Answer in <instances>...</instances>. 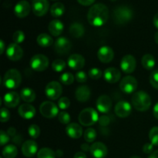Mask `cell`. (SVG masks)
Instances as JSON below:
<instances>
[{
    "mask_svg": "<svg viewBox=\"0 0 158 158\" xmlns=\"http://www.w3.org/2000/svg\"><path fill=\"white\" fill-rule=\"evenodd\" d=\"M66 63H65V61H63V60H60V59H58V60H56L52 62V69H53L55 72L60 73V72H62V71L66 68Z\"/></svg>",
    "mask_w": 158,
    "mask_h": 158,
    "instance_id": "obj_36",
    "label": "cell"
},
{
    "mask_svg": "<svg viewBox=\"0 0 158 158\" xmlns=\"http://www.w3.org/2000/svg\"><path fill=\"white\" fill-rule=\"evenodd\" d=\"M20 97L23 101L26 103H32L35 100L36 94L32 89L29 87L23 88L20 92Z\"/></svg>",
    "mask_w": 158,
    "mask_h": 158,
    "instance_id": "obj_28",
    "label": "cell"
},
{
    "mask_svg": "<svg viewBox=\"0 0 158 158\" xmlns=\"http://www.w3.org/2000/svg\"><path fill=\"white\" fill-rule=\"evenodd\" d=\"M60 80L63 85L69 86L74 82V76L71 73H64L60 76Z\"/></svg>",
    "mask_w": 158,
    "mask_h": 158,
    "instance_id": "obj_35",
    "label": "cell"
},
{
    "mask_svg": "<svg viewBox=\"0 0 158 158\" xmlns=\"http://www.w3.org/2000/svg\"><path fill=\"white\" fill-rule=\"evenodd\" d=\"M133 10L127 6H117L113 12V19L117 25H125L133 18Z\"/></svg>",
    "mask_w": 158,
    "mask_h": 158,
    "instance_id": "obj_3",
    "label": "cell"
},
{
    "mask_svg": "<svg viewBox=\"0 0 158 158\" xmlns=\"http://www.w3.org/2000/svg\"><path fill=\"white\" fill-rule=\"evenodd\" d=\"M97 57L99 60L103 63H109L114 57V52L111 47L108 46H103L97 51Z\"/></svg>",
    "mask_w": 158,
    "mask_h": 158,
    "instance_id": "obj_15",
    "label": "cell"
},
{
    "mask_svg": "<svg viewBox=\"0 0 158 158\" xmlns=\"http://www.w3.org/2000/svg\"><path fill=\"white\" fill-rule=\"evenodd\" d=\"M9 140H10V137L9 136V134L3 131H0V144L1 146L6 145Z\"/></svg>",
    "mask_w": 158,
    "mask_h": 158,
    "instance_id": "obj_46",
    "label": "cell"
},
{
    "mask_svg": "<svg viewBox=\"0 0 158 158\" xmlns=\"http://www.w3.org/2000/svg\"><path fill=\"white\" fill-rule=\"evenodd\" d=\"M111 1H116V0H111Z\"/></svg>",
    "mask_w": 158,
    "mask_h": 158,
    "instance_id": "obj_61",
    "label": "cell"
},
{
    "mask_svg": "<svg viewBox=\"0 0 158 158\" xmlns=\"http://www.w3.org/2000/svg\"><path fill=\"white\" fill-rule=\"evenodd\" d=\"M149 139L154 146H158V127H154L149 133Z\"/></svg>",
    "mask_w": 158,
    "mask_h": 158,
    "instance_id": "obj_37",
    "label": "cell"
},
{
    "mask_svg": "<svg viewBox=\"0 0 158 158\" xmlns=\"http://www.w3.org/2000/svg\"><path fill=\"white\" fill-rule=\"evenodd\" d=\"M72 49V43L70 40L66 37H59L54 43V50L59 55L67 54Z\"/></svg>",
    "mask_w": 158,
    "mask_h": 158,
    "instance_id": "obj_10",
    "label": "cell"
},
{
    "mask_svg": "<svg viewBox=\"0 0 158 158\" xmlns=\"http://www.w3.org/2000/svg\"><path fill=\"white\" fill-rule=\"evenodd\" d=\"M38 151V144L35 140H28L22 146V153L26 157H32Z\"/></svg>",
    "mask_w": 158,
    "mask_h": 158,
    "instance_id": "obj_21",
    "label": "cell"
},
{
    "mask_svg": "<svg viewBox=\"0 0 158 158\" xmlns=\"http://www.w3.org/2000/svg\"><path fill=\"white\" fill-rule=\"evenodd\" d=\"M63 29H64L63 23L59 19L52 20L48 26L49 33L52 36H60L63 33Z\"/></svg>",
    "mask_w": 158,
    "mask_h": 158,
    "instance_id": "obj_26",
    "label": "cell"
},
{
    "mask_svg": "<svg viewBox=\"0 0 158 158\" xmlns=\"http://www.w3.org/2000/svg\"><path fill=\"white\" fill-rule=\"evenodd\" d=\"M103 78L107 83H116L121 78V73L115 67L106 68L103 72Z\"/></svg>",
    "mask_w": 158,
    "mask_h": 158,
    "instance_id": "obj_20",
    "label": "cell"
},
{
    "mask_svg": "<svg viewBox=\"0 0 158 158\" xmlns=\"http://www.w3.org/2000/svg\"><path fill=\"white\" fill-rule=\"evenodd\" d=\"M66 133L73 139H79L83 135V128L77 123H70L66 126Z\"/></svg>",
    "mask_w": 158,
    "mask_h": 158,
    "instance_id": "obj_24",
    "label": "cell"
},
{
    "mask_svg": "<svg viewBox=\"0 0 158 158\" xmlns=\"http://www.w3.org/2000/svg\"><path fill=\"white\" fill-rule=\"evenodd\" d=\"M18 113L22 118L26 119V120H30L35 117L36 111L32 105L29 104V103H24V104L20 105L18 109Z\"/></svg>",
    "mask_w": 158,
    "mask_h": 158,
    "instance_id": "obj_23",
    "label": "cell"
},
{
    "mask_svg": "<svg viewBox=\"0 0 158 158\" xmlns=\"http://www.w3.org/2000/svg\"><path fill=\"white\" fill-rule=\"evenodd\" d=\"M75 79L78 83H86L87 81V75L84 71H78L76 73Z\"/></svg>",
    "mask_w": 158,
    "mask_h": 158,
    "instance_id": "obj_44",
    "label": "cell"
},
{
    "mask_svg": "<svg viewBox=\"0 0 158 158\" xmlns=\"http://www.w3.org/2000/svg\"><path fill=\"white\" fill-rule=\"evenodd\" d=\"M98 113L94 108H85L80 113L78 120L80 124L85 127H90L98 122Z\"/></svg>",
    "mask_w": 158,
    "mask_h": 158,
    "instance_id": "obj_5",
    "label": "cell"
},
{
    "mask_svg": "<svg viewBox=\"0 0 158 158\" xmlns=\"http://www.w3.org/2000/svg\"><path fill=\"white\" fill-rule=\"evenodd\" d=\"M1 158H2V157H1Z\"/></svg>",
    "mask_w": 158,
    "mask_h": 158,
    "instance_id": "obj_62",
    "label": "cell"
},
{
    "mask_svg": "<svg viewBox=\"0 0 158 158\" xmlns=\"http://www.w3.org/2000/svg\"><path fill=\"white\" fill-rule=\"evenodd\" d=\"M6 45L3 40H0V53L3 54L4 51L6 50Z\"/></svg>",
    "mask_w": 158,
    "mask_h": 158,
    "instance_id": "obj_52",
    "label": "cell"
},
{
    "mask_svg": "<svg viewBox=\"0 0 158 158\" xmlns=\"http://www.w3.org/2000/svg\"><path fill=\"white\" fill-rule=\"evenodd\" d=\"M21 83V73L17 69H11L5 73L3 77V84L8 89H17L20 86Z\"/></svg>",
    "mask_w": 158,
    "mask_h": 158,
    "instance_id": "obj_4",
    "label": "cell"
},
{
    "mask_svg": "<svg viewBox=\"0 0 158 158\" xmlns=\"http://www.w3.org/2000/svg\"><path fill=\"white\" fill-rule=\"evenodd\" d=\"M20 95H19L18 93L10 91L6 94L3 97V103L6 107L14 108L19 105L20 102Z\"/></svg>",
    "mask_w": 158,
    "mask_h": 158,
    "instance_id": "obj_22",
    "label": "cell"
},
{
    "mask_svg": "<svg viewBox=\"0 0 158 158\" xmlns=\"http://www.w3.org/2000/svg\"><path fill=\"white\" fill-rule=\"evenodd\" d=\"M49 4L48 0H33L32 2V9L36 16H43L47 13Z\"/></svg>",
    "mask_w": 158,
    "mask_h": 158,
    "instance_id": "obj_13",
    "label": "cell"
},
{
    "mask_svg": "<svg viewBox=\"0 0 158 158\" xmlns=\"http://www.w3.org/2000/svg\"><path fill=\"white\" fill-rule=\"evenodd\" d=\"M81 150L83 151H84V152H86V151H90V146H89V145L87 144L86 143H83V144L81 145Z\"/></svg>",
    "mask_w": 158,
    "mask_h": 158,
    "instance_id": "obj_51",
    "label": "cell"
},
{
    "mask_svg": "<svg viewBox=\"0 0 158 158\" xmlns=\"http://www.w3.org/2000/svg\"><path fill=\"white\" fill-rule=\"evenodd\" d=\"M18 154V149L13 144L5 147L2 150V156L4 158H15Z\"/></svg>",
    "mask_w": 158,
    "mask_h": 158,
    "instance_id": "obj_32",
    "label": "cell"
},
{
    "mask_svg": "<svg viewBox=\"0 0 158 158\" xmlns=\"http://www.w3.org/2000/svg\"><path fill=\"white\" fill-rule=\"evenodd\" d=\"M29 65L33 70L42 72L46 70L49 66V59L43 54H36L31 58Z\"/></svg>",
    "mask_w": 158,
    "mask_h": 158,
    "instance_id": "obj_6",
    "label": "cell"
},
{
    "mask_svg": "<svg viewBox=\"0 0 158 158\" xmlns=\"http://www.w3.org/2000/svg\"><path fill=\"white\" fill-rule=\"evenodd\" d=\"M109 19V9L103 3H97L91 6L87 13V19L94 26H102Z\"/></svg>",
    "mask_w": 158,
    "mask_h": 158,
    "instance_id": "obj_1",
    "label": "cell"
},
{
    "mask_svg": "<svg viewBox=\"0 0 158 158\" xmlns=\"http://www.w3.org/2000/svg\"><path fill=\"white\" fill-rule=\"evenodd\" d=\"M131 102L137 110L140 112L147 111L151 106V97L145 91H138L133 94Z\"/></svg>",
    "mask_w": 158,
    "mask_h": 158,
    "instance_id": "obj_2",
    "label": "cell"
},
{
    "mask_svg": "<svg viewBox=\"0 0 158 158\" xmlns=\"http://www.w3.org/2000/svg\"><path fill=\"white\" fill-rule=\"evenodd\" d=\"M153 23H154V26H155L157 29H158V12L154 15V19H153Z\"/></svg>",
    "mask_w": 158,
    "mask_h": 158,
    "instance_id": "obj_56",
    "label": "cell"
},
{
    "mask_svg": "<svg viewBox=\"0 0 158 158\" xmlns=\"http://www.w3.org/2000/svg\"><path fill=\"white\" fill-rule=\"evenodd\" d=\"M10 119V113L6 108H2L1 114H0V120L2 123L7 122Z\"/></svg>",
    "mask_w": 158,
    "mask_h": 158,
    "instance_id": "obj_45",
    "label": "cell"
},
{
    "mask_svg": "<svg viewBox=\"0 0 158 158\" xmlns=\"http://www.w3.org/2000/svg\"><path fill=\"white\" fill-rule=\"evenodd\" d=\"M99 124L102 127H106L107 125L110 124V119L109 117L107 116H100L99 117Z\"/></svg>",
    "mask_w": 158,
    "mask_h": 158,
    "instance_id": "obj_47",
    "label": "cell"
},
{
    "mask_svg": "<svg viewBox=\"0 0 158 158\" xmlns=\"http://www.w3.org/2000/svg\"><path fill=\"white\" fill-rule=\"evenodd\" d=\"M120 88L122 92L127 94H131L135 92L137 88V81L135 77L132 76H127L123 77L120 83Z\"/></svg>",
    "mask_w": 158,
    "mask_h": 158,
    "instance_id": "obj_9",
    "label": "cell"
},
{
    "mask_svg": "<svg viewBox=\"0 0 158 158\" xmlns=\"http://www.w3.org/2000/svg\"><path fill=\"white\" fill-rule=\"evenodd\" d=\"M150 83L153 87L158 89V69L151 73L150 76Z\"/></svg>",
    "mask_w": 158,
    "mask_h": 158,
    "instance_id": "obj_43",
    "label": "cell"
},
{
    "mask_svg": "<svg viewBox=\"0 0 158 158\" xmlns=\"http://www.w3.org/2000/svg\"><path fill=\"white\" fill-rule=\"evenodd\" d=\"M68 66L73 70H80L84 66L85 59L80 54H72L68 58Z\"/></svg>",
    "mask_w": 158,
    "mask_h": 158,
    "instance_id": "obj_19",
    "label": "cell"
},
{
    "mask_svg": "<svg viewBox=\"0 0 158 158\" xmlns=\"http://www.w3.org/2000/svg\"><path fill=\"white\" fill-rule=\"evenodd\" d=\"M6 56L11 61H18L23 57V50L19 45L12 43L6 49Z\"/></svg>",
    "mask_w": 158,
    "mask_h": 158,
    "instance_id": "obj_12",
    "label": "cell"
},
{
    "mask_svg": "<svg viewBox=\"0 0 158 158\" xmlns=\"http://www.w3.org/2000/svg\"><path fill=\"white\" fill-rule=\"evenodd\" d=\"M103 73L100 69H97V68H92L89 70L88 72V75L90 77L92 80H97L99 79H100L102 77V75H103Z\"/></svg>",
    "mask_w": 158,
    "mask_h": 158,
    "instance_id": "obj_41",
    "label": "cell"
},
{
    "mask_svg": "<svg viewBox=\"0 0 158 158\" xmlns=\"http://www.w3.org/2000/svg\"><path fill=\"white\" fill-rule=\"evenodd\" d=\"M58 120L62 124L68 125L70 123V115L66 111H61L59 113Z\"/></svg>",
    "mask_w": 158,
    "mask_h": 158,
    "instance_id": "obj_40",
    "label": "cell"
},
{
    "mask_svg": "<svg viewBox=\"0 0 158 158\" xmlns=\"http://www.w3.org/2000/svg\"><path fill=\"white\" fill-rule=\"evenodd\" d=\"M89 152L95 158H105L107 155L108 150L104 143L101 142H95L90 146Z\"/></svg>",
    "mask_w": 158,
    "mask_h": 158,
    "instance_id": "obj_17",
    "label": "cell"
},
{
    "mask_svg": "<svg viewBox=\"0 0 158 158\" xmlns=\"http://www.w3.org/2000/svg\"><path fill=\"white\" fill-rule=\"evenodd\" d=\"M69 106H70V100H69L67 97H61V98L59 100L58 106L60 109L64 110L68 109V108L69 107Z\"/></svg>",
    "mask_w": 158,
    "mask_h": 158,
    "instance_id": "obj_42",
    "label": "cell"
},
{
    "mask_svg": "<svg viewBox=\"0 0 158 158\" xmlns=\"http://www.w3.org/2000/svg\"><path fill=\"white\" fill-rule=\"evenodd\" d=\"M73 158H86V155L83 152H77L75 154Z\"/></svg>",
    "mask_w": 158,
    "mask_h": 158,
    "instance_id": "obj_54",
    "label": "cell"
},
{
    "mask_svg": "<svg viewBox=\"0 0 158 158\" xmlns=\"http://www.w3.org/2000/svg\"><path fill=\"white\" fill-rule=\"evenodd\" d=\"M25 38H26L25 33L21 30H17L16 32H14L13 35H12V40H13L14 43H16V44H20V43H23Z\"/></svg>",
    "mask_w": 158,
    "mask_h": 158,
    "instance_id": "obj_39",
    "label": "cell"
},
{
    "mask_svg": "<svg viewBox=\"0 0 158 158\" xmlns=\"http://www.w3.org/2000/svg\"><path fill=\"white\" fill-rule=\"evenodd\" d=\"M78 1V2L80 3V4L83 5V6H90V5H92L93 3L95 2V0H77Z\"/></svg>",
    "mask_w": 158,
    "mask_h": 158,
    "instance_id": "obj_49",
    "label": "cell"
},
{
    "mask_svg": "<svg viewBox=\"0 0 158 158\" xmlns=\"http://www.w3.org/2000/svg\"><path fill=\"white\" fill-rule=\"evenodd\" d=\"M36 42L41 47H49L54 43L53 39L46 33H41L37 36Z\"/></svg>",
    "mask_w": 158,
    "mask_h": 158,
    "instance_id": "obj_29",
    "label": "cell"
},
{
    "mask_svg": "<svg viewBox=\"0 0 158 158\" xmlns=\"http://www.w3.org/2000/svg\"><path fill=\"white\" fill-rule=\"evenodd\" d=\"M97 109L102 114H106L112 108V100L107 95H102L97 100Z\"/></svg>",
    "mask_w": 158,
    "mask_h": 158,
    "instance_id": "obj_16",
    "label": "cell"
},
{
    "mask_svg": "<svg viewBox=\"0 0 158 158\" xmlns=\"http://www.w3.org/2000/svg\"><path fill=\"white\" fill-rule=\"evenodd\" d=\"M155 58L151 54H145L141 59V64L144 69L151 70L155 66Z\"/></svg>",
    "mask_w": 158,
    "mask_h": 158,
    "instance_id": "obj_30",
    "label": "cell"
},
{
    "mask_svg": "<svg viewBox=\"0 0 158 158\" xmlns=\"http://www.w3.org/2000/svg\"><path fill=\"white\" fill-rule=\"evenodd\" d=\"M65 12V6L62 2H56L51 6L50 13L55 18H58L63 15Z\"/></svg>",
    "mask_w": 158,
    "mask_h": 158,
    "instance_id": "obj_31",
    "label": "cell"
},
{
    "mask_svg": "<svg viewBox=\"0 0 158 158\" xmlns=\"http://www.w3.org/2000/svg\"><path fill=\"white\" fill-rule=\"evenodd\" d=\"M148 158H158V150L157 151H154L152 154H150V156Z\"/></svg>",
    "mask_w": 158,
    "mask_h": 158,
    "instance_id": "obj_57",
    "label": "cell"
},
{
    "mask_svg": "<svg viewBox=\"0 0 158 158\" xmlns=\"http://www.w3.org/2000/svg\"><path fill=\"white\" fill-rule=\"evenodd\" d=\"M154 40H155L156 43L158 44V31L157 32H156L155 35H154Z\"/></svg>",
    "mask_w": 158,
    "mask_h": 158,
    "instance_id": "obj_59",
    "label": "cell"
},
{
    "mask_svg": "<svg viewBox=\"0 0 158 158\" xmlns=\"http://www.w3.org/2000/svg\"><path fill=\"white\" fill-rule=\"evenodd\" d=\"M154 145L152 143H147L143 145V151L144 154H151L154 152Z\"/></svg>",
    "mask_w": 158,
    "mask_h": 158,
    "instance_id": "obj_48",
    "label": "cell"
},
{
    "mask_svg": "<svg viewBox=\"0 0 158 158\" xmlns=\"http://www.w3.org/2000/svg\"><path fill=\"white\" fill-rule=\"evenodd\" d=\"M31 10V6L29 2L26 0H21L18 2L14 8L15 15L19 18H25L29 14Z\"/></svg>",
    "mask_w": 158,
    "mask_h": 158,
    "instance_id": "obj_18",
    "label": "cell"
},
{
    "mask_svg": "<svg viewBox=\"0 0 158 158\" xmlns=\"http://www.w3.org/2000/svg\"><path fill=\"white\" fill-rule=\"evenodd\" d=\"M114 111H115L116 115L120 118H126V117H129L130 114H131L132 106L127 101L121 100L116 104Z\"/></svg>",
    "mask_w": 158,
    "mask_h": 158,
    "instance_id": "obj_14",
    "label": "cell"
},
{
    "mask_svg": "<svg viewBox=\"0 0 158 158\" xmlns=\"http://www.w3.org/2000/svg\"><path fill=\"white\" fill-rule=\"evenodd\" d=\"M153 114H154V116L155 117V118H157L158 120V103L154 105V109H153Z\"/></svg>",
    "mask_w": 158,
    "mask_h": 158,
    "instance_id": "obj_53",
    "label": "cell"
},
{
    "mask_svg": "<svg viewBox=\"0 0 158 158\" xmlns=\"http://www.w3.org/2000/svg\"><path fill=\"white\" fill-rule=\"evenodd\" d=\"M85 32L84 27L81 23H73L69 26V33L74 38H81Z\"/></svg>",
    "mask_w": 158,
    "mask_h": 158,
    "instance_id": "obj_27",
    "label": "cell"
},
{
    "mask_svg": "<svg viewBox=\"0 0 158 158\" xmlns=\"http://www.w3.org/2000/svg\"><path fill=\"white\" fill-rule=\"evenodd\" d=\"M56 157H61L62 156H63V151H60V150H57L56 151Z\"/></svg>",
    "mask_w": 158,
    "mask_h": 158,
    "instance_id": "obj_58",
    "label": "cell"
},
{
    "mask_svg": "<svg viewBox=\"0 0 158 158\" xmlns=\"http://www.w3.org/2000/svg\"><path fill=\"white\" fill-rule=\"evenodd\" d=\"M46 95L49 100H56L60 98L63 93V87L61 84L57 81L49 82L45 89Z\"/></svg>",
    "mask_w": 158,
    "mask_h": 158,
    "instance_id": "obj_8",
    "label": "cell"
},
{
    "mask_svg": "<svg viewBox=\"0 0 158 158\" xmlns=\"http://www.w3.org/2000/svg\"><path fill=\"white\" fill-rule=\"evenodd\" d=\"M97 135V134L95 130L93 129V128H88L84 131L83 137H84L85 141H86L87 143H92L96 140Z\"/></svg>",
    "mask_w": 158,
    "mask_h": 158,
    "instance_id": "obj_34",
    "label": "cell"
},
{
    "mask_svg": "<svg viewBox=\"0 0 158 158\" xmlns=\"http://www.w3.org/2000/svg\"><path fill=\"white\" fill-rule=\"evenodd\" d=\"M91 91L90 89L87 86H80L76 89L75 97L78 101L84 103V102L88 101L90 98Z\"/></svg>",
    "mask_w": 158,
    "mask_h": 158,
    "instance_id": "obj_25",
    "label": "cell"
},
{
    "mask_svg": "<svg viewBox=\"0 0 158 158\" xmlns=\"http://www.w3.org/2000/svg\"><path fill=\"white\" fill-rule=\"evenodd\" d=\"M130 158H141V157H139V156H132V157Z\"/></svg>",
    "mask_w": 158,
    "mask_h": 158,
    "instance_id": "obj_60",
    "label": "cell"
},
{
    "mask_svg": "<svg viewBox=\"0 0 158 158\" xmlns=\"http://www.w3.org/2000/svg\"><path fill=\"white\" fill-rule=\"evenodd\" d=\"M22 141V137L20 136H16V137H13V142L16 144H20Z\"/></svg>",
    "mask_w": 158,
    "mask_h": 158,
    "instance_id": "obj_55",
    "label": "cell"
},
{
    "mask_svg": "<svg viewBox=\"0 0 158 158\" xmlns=\"http://www.w3.org/2000/svg\"><path fill=\"white\" fill-rule=\"evenodd\" d=\"M56 152H54L50 148H42L37 153V158H56Z\"/></svg>",
    "mask_w": 158,
    "mask_h": 158,
    "instance_id": "obj_33",
    "label": "cell"
},
{
    "mask_svg": "<svg viewBox=\"0 0 158 158\" xmlns=\"http://www.w3.org/2000/svg\"><path fill=\"white\" fill-rule=\"evenodd\" d=\"M7 134H9V137H14L15 136V134H16V130L14 127H9L7 131Z\"/></svg>",
    "mask_w": 158,
    "mask_h": 158,
    "instance_id": "obj_50",
    "label": "cell"
},
{
    "mask_svg": "<svg viewBox=\"0 0 158 158\" xmlns=\"http://www.w3.org/2000/svg\"><path fill=\"white\" fill-rule=\"evenodd\" d=\"M40 114L45 118L52 119L59 115L58 106L50 101H45L40 106Z\"/></svg>",
    "mask_w": 158,
    "mask_h": 158,
    "instance_id": "obj_7",
    "label": "cell"
},
{
    "mask_svg": "<svg viewBox=\"0 0 158 158\" xmlns=\"http://www.w3.org/2000/svg\"><path fill=\"white\" fill-rule=\"evenodd\" d=\"M136 66H137V61L132 55L127 54L122 58L120 62V68L124 73H132L135 70Z\"/></svg>",
    "mask_w": 158,
    "mask_h": 158,
    "instance_id": "obj_11",
    "label": "cell"
},
{
    "mask_svg": "<svg viewBox=\"0 0 158 158\" xmlns=\"http://www.w3.org/2000/svg\"><path fill=\"white\" fill-rule=\"evenodd\" d=\"M28 133L29 135L32 138L36 139L40 137V128L38 125L36 124H32L29 127V130H28Z\"/></svg>",
    "mask_w": 158,
    "mask_h": 158,
    "instance_id": "obj_38",
    "label": "cell"
}]
</instances>
